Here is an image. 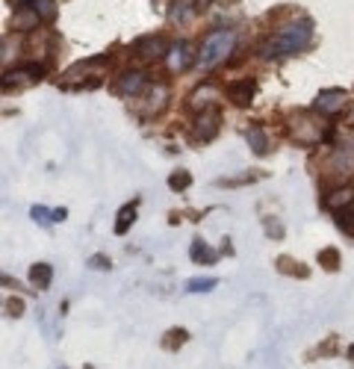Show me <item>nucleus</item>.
I'll return each mask as SVG.
<instances>
[{
    "label": "nucleus",
    "instance_id": "a211bd4d",
    "mask_svg": "<svg viewBox=\"0 0 354 369\" xmlns=\"http://www.w3.org/2000/svg\"><path fill=\"white\" fill-rule=\"evenodd\" d=\"M213 287H216L213 278H195V281L186 284V289H189V293H209Z\"/></svg>",
    "mask_w": 354,
    "mask_h": 369
},
{
    "label": "nucleus",
    "instance_id": "423d86ee",
    "mask_svg": "<svg viewBox=\"0 0 354 369\" xmlns=\"http://www.w3.org/2000/svg\"><path fill=\"white\" fill-rule=\"evenodd\" d=\"M145 83H148V77L142 74V71H130L124 77H118L115 92H121V95H139L142 89H145Z\"/></svg>",
    "mask_w": 354,
    "mask_h": 369
},
{
    "label": "nucleus",
    "instance_id": "9b49d317",
    "mask_svg": "<svg viewBox=\"0 0 354 369\" xmlns=\"http://www.w3.org/2000/svg\"><path fill=\"white\" fill-rule=\"evenodd\" d=\"M189 48H186V44H174L171 48V53H169V65L174 71H180V69H186V65H189Z\"/></svg>",
    "mask_w": 354,
    "mask_h": 369
},
{
    "label": "nucleus",
    "instance_id": "2eb2a0df",
    "mask_svg": "<svg viewBox=\"0 0 354 369\" xmlns=\"http://www.w3.org/2000/svg\"><path fill=\"white\" fill-rule=\"evenodd\" d=\"M192 254H195V260H198V263H216V254H213V251H207L204 240H195V242H192Z\"/></svg>",
    "mask_w": 354,
    "mask_h": 369
},
{
    "label": "nucleus",
    "instance_id": "9d476101",
    "mask_svg": "<svg viewBox=\"0 0 354 369\" xmlns=\"http://www.w3.org/2000/svg\"><path fill=\"white\" fill-rule=\"evenodd\" d=\"M136 53L142 60H157L165 53V44H162V39H145V42L136 44Z\"/></svg>",
    "mask_w": 354,
    "mask_h": 369
},
{
    "label": "nucleus",
    "instance_id": "0eeeda50",
    "mask_svg": "<svg viewBox=\"0 0 354 369\" xmlns=\"http://www.w3.org/2000/svg\"><path fill=\"white\" fill-rule=\"evenodd\" d=\"M254 80H239V83H234L230 86V100H234L236 107H248L251 104V98H254Z\"/></svg>",
    "mask_w": 354,
    "mask_h": 369
},
{
    "label": "nucleus",
    "instance_id": "aec40b11",
    "mask_svg": "<svg viewBox=\"0 0 354 369\" xmlns=\"http://www.w3.org/2000/svg\"><path fill=\"white\" fill-rule=\"evenodd\" d=\"M322 266H325V269H337V266H339V254L337 251H322Z\"/></svg>",
    "mask_w": 354,
    "mask_h": 369
},
{
    "label": "nucleus",
    "instance_id": "f257e3e1",
    "mask_svg": "<svg viewBox=\"0 0 354 369\" xmlns=\"http://www.w3.org/2000/svg\"><path fill=\"white\" fill-rule=\"evenodd\" d=\"M310 33H313V24H310L307 18L301 21H292L290 27H286L283 33L274 42H269V48L263 51V57H281V53H295V51H301L304 44L310 42Z\"/></svg>",
    "mask_w": 354,
    "mask_h": 369
},
{
    "label": "nucleus",
    "instance_id": "20e7f679",
    "mask_svg": "<svg viewBox=\"0 0 354 369\" xmlns=\"http://www.w3.org/2000/svg\"><path fill=\"white\" fill-rule=\"evenodd\" d=\"M41 77H44V69H41V65H24V69H15V71H6V74H3V89L39 83Z\"/></svg>",
    "mask_w": 354,
    "mask_h": 369
},
{
    "label": "nucleus",
    "instance_id": "7ed1b4c3",
    "mask_svg": "<svg viewBox=\"0 0 354 369\" xmlns=\"http://www.w3.org/2000/svg\"><path fill=\"white\" fill-rule=\"evenodd\" d=\"M218 127H221V113L209 107V109H204V113L192 121V139L195 142H209L218 133Z\"/></svg>",
    "mask_w": 354,
    "mask_h": 369
},
{
    "label": "nucleus",
    "instance_id": "1a4fd4ad",
    "mask_svg": "<svg viewBox=\"0 0 354 369\" xmlns=\"http://www.w3.org/2000/svg\"><path fill=\"white\" fill-rule=\"evenodd\" d=\"M325 204L330 210H346V207H351L354 204V186H342V189H337V192H330Z\"/></svg>",
    "mask_w": 354,
    "mask_h": 369
},
{
    "label": "nucleus",
    "instance_id": "f03ea898",
    "mask_svg": "<svg viewBox=\"0 0 354 369\" xmlns=\"http://www.w3.org/2000/svg\"><path fill=\"white\" fill-rule=\"evenodd\" d=\"M234 44H236L234 33H230V30H216L213 36L204 42V48H201V65H204V69H213V65H218L230 51H234Z\"/></svg>",
    "mask_w": 354,
    "mask_h": 369
},
{
    "label": "nucleus",
    "instance_id": "4468645a",
    "mask_svg": "<svg viewBox=\"0 0 354 369\" xmlns=\"http://www.w3.org/2000/svg\"><path fill=\"white\" fill-rule=\"evenodd\" d=\"M248 142H251V151L254 154H269V139H266L263 130H251L248 133Z\"/></svg>",
    "mask_w": 354,
    "mask_h": 369
},
{
    "label": "nucleus",
    "instance_id": "f8f14e48",
    "mask_svg": "<svg viewBox=\"0 0 354 369\" xmlns=\"http://www.w3.org/2000/svg\"><path fill=\"white\" fill-rule=\"evenodd\" d=\"M32 9H36V18L41 21L57 18V0H32Z\"/></svg>",
    "mask_w": 354,
    "mask_h": 369
},
{
    "label": "nucleus",
    "instance_id": "f3484780",
    "mask_svg": "<svg viewBox=\"0 0 354 369\" xmlns=\"http://www.w3.org/2000/svg\"><path fill=\"white\" fill-rule=\"evenodd\" d=\"M337 222H339V228H342V231L354 233V204L346 207V210H339V213H337Z\"/></svg>",
    "mask_w": 354,
    "mask_h": 369
},
{
    "label": "nucleus",
    "instance_id": "dca6fc26",
    "mask_svg": "<svg viewBox=\"0 0 354 369\" xmlns=\"http://www.w3.org/2000/svg\"><path fill=\"white\" fill-rule=\"evenodd\" d=\"M32 219L36 222H62L65 219V210H53V216H50V210H44V207H32Z\"/></svg>",
    "mask_w": 354,
    "mask_h": 369
},
{
    "label": "nucleus",
    "instance_id": "39448f33",
    "mask_svg": "<svg viewBox=\"0 0 354 369\" xmlns=\"http://www.w3.org/2000/svg\"><path fill=\"white\" fill-rule=\"evenodd\" d=\"M342 107H346V92H342V89H334V92H322V95L316 98V109H319V113H325V116L339 113Z\"/></svg>",
    "mask_w": 354,
    "mask_h": 369
},
{
    "label": "nucleus",
    "instance_id": "ddd939ff",
    "mask_svg": "<svg viewBox=\"0 0 354 369\" xmlns=\"http://www.w3.org/2000/svg\"><path fill=\"white\" fill-rule=\"evenodd\" d=\"M133 222H136V204H127L124 210H121L118 222H115V231H118V233H127Z\"/></svg>",
    "mask_w": 354,
    "mask_h": 369
},
{
    "label": "nucleus",
    "instance_id": "6e6552de",
    "mask_svg": "<svg viewBox=\"0 0 354 369\" xmlns=\"http://www.w3.org/2000/svg\"><path fill=\"white\" fill-rule=\"evenodd\" d=\"M27 278H30V284L32 287H39V289H44L50 284V278H53V269L48 263H32L30 266V272H27Z\"/></svg>",
    "mask_w": 354,
    "mask_h": 369
},
{
    "label": "nucleus",
    "instance_id": "6ab92c4d",
    "mask_svg": "<svg viewBox=\"0 0 354 369\" xmlns=\"http://www.w3.org/2000/svg\"><path fill=\"white\" fill-rule=\"evenodd\" d=\"M189 181H192V177H189V172H174V174L169 177V186L180 192V189H186V186H189Z\"/></svg>",
    "mask_w": 354,
    "mask_h": 369
}]
</instances>
